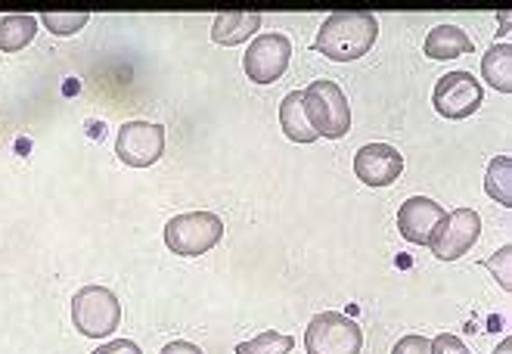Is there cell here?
Wrapping results in <instances>:
<instances>
[{"label":"cell","instance_id":"cell-17","mask_svg":"<svg viewBox=\"0 0 512 354\" xmlns=\"http://www.w3.org/2000/svg\"><path fill=\"white\" fill-rule=\"evenodd\" d=\"M509 171H512V162L509 156H497L491 165H488V174H485V190L494 202H500L503 209L512 205V190H509Z\"/></svg>","mask_w":512,"mask_h":354},{"label":"cell","instance_id":"cell-25","mask_svg":"<svg viewBox=\"0 0 512 354\" xmlns=\"http://www.w3.org/2000/svg\"><path fill=\"white\" fill-rule=\"evenodd\" d=\"M509 348H512V342H509V339H503V342H500V348H497L494 354H509Z\"/></svg>","mask_w":512,"mask_h":354},{"label":"cell","instance_id":"cell-2","mask_svg":"<svg viewBox=\"0 0 512 354\" xmlns=\"http://www.w3.org/2000/svg\"><path fill=\"white\" fill-rule=\"evenodd\" d=\"M301 109H305L308 125L317 137L342 140L351 131V106L345 91L336 81H314L301 91Z\"/></svg>","mask_w":512,"mask_h":354},{"label":"cell","instance_id":"cell-3","mask_svg":"<svg viewBox=\"0 0 512 354\" xmlns=\"http://www.w3.org/2000/svg\"><path fill=\"white\" fill-rule=\"evenodd\" d=\"M72 323L87 339H106L122 323V305H118L115 292L100 283L81 286L72 299Z\"/></svg>","mask_w":512,"mask_h":354},{"label":"cell","instance_id":"cell-10","mask_svg":"<svg viewBox=\"0 0 512 354\" xmlns=\"http://www.w3.org/2000/svg\"><path fill=\"white\" fill-rule=\"evenodd\" d=\"M404 171V156L388 143H367L354 153V174L367 187L395 184Z\"/></svg>","mask_w":512,"mask_h":354},{"label":"cell","instance_id":"cell-14","mask_svg":"<svg viewBox=\"0 0 512 354\" xmlns=\"http://www.w3.org/2000/svg\"><path fill=\"white\" fill-rule=\"evenodd\" d=\"M280 128H283V134L292 143H314V140H320L314 134V128L308 125L305 109H301V94L298 91L286 94L283 103H280Z\"/></svg>","mask_w":512,"mask_h":354},{"label":"cell","instance_id":"cell-6","mask_svg":"<svg viewBox=\"0 0 512 354\" xmlns=\"http://www.w3.org/2000/svg\"><path fill=\"white\" fill-rule=\"evenodd\" d=\"M478 236H481V215L475 209H454L435 227L429 249L438 261H457L478 243Z\"/></svg>","mask_w":512,"mask_h":354},{"label":"cell","instance_id":"cell-18","mask_svg":"<svg viewBox=\"0 0 512 354\" xmlns=\"http://www.w3.org/2000/svg\"><path fill=\"white\" fill-rule=\"evenodd\" d=\"M295 348V339L286 336V333H277V330H267L249 342H239L236 345V354H289Z\"/></svg>","mask_w":512,"mask_h":354},{"label":"cell","instance_id":"cell-12","mask_svg":"<svg viewBox=\"0 0 512 354\" xmlns=\"http://www.w3.org/2000/svg\"><path fill=\"white\" fill-rule=\"evenodd\" d=\"M261 28V13H246V10H230L221 13L212 25V41L221 47H236L246 44Z\"/></svg>","mask_w":512,"mask_h":354},{"label":"cell","instance_id":"cell-1","mask_svg":"<svg viewBox=\"0 0 512 354\" xmlns=\"http://www.w3.org/2000/svg\"><path fill=\"white\" fill-rule=\"evenodd\" d=\"M376 38H379V19L364 10H348L323 19L314 50L323 53L326 59H333V63H351V59L367 56Z\"/></svg>","mask_w":512,"mask_h":354},{"label":"cell","instance_id":"cell-4","mask_svg":"<svg viewBox=\"0 0 512 354\" xmlns=\"http://www.w3.org/2000/svg\"><path fill=\"white\" fill-rule=\"evenodd\" d=\"M224 240V221L215 212H187L165 224V246L180 258H199Z\"/></svg>","mask_w":512,"mask_h":354},{"label":"cell","instance_id":"cell-13","mask_svg":"<svg viewBox=\"0 0 512 354\" xmlns=\"http://www.w3.org/2000/svg\"><path fill=\"white\" fill-rule=\"evenodd\" d=\"M423 50L429 59H435V63H444V59H457L463 53H472V38L457 25H438L429 32Z\"/></svg>","mask_w":512,"mask_h":354},{"label":"cell","instance_id":"cell-7","mask_svg":"<svg viewBox=\"0 0 512 354\" xmlns=\"http://www.w3.org/2000/svg\"><path fill=\"white\" fill-rule=\"evenodd\" d=\"M481 100H485V91L472 72H447L444 78H438L435 91H432V106L438 115L444 118H469L478 112Z\"/></svg>","mask_w":512,"mask_h":354},{"label":"cell","instance_id":"cell-16","mask_svg":"<svg viewBox=\"0 0 512 354\" xmlns=\"http://www.w3.org/2000/svg\"><path fill=\"white\" fill-rule=\"evenodd\" d=\"M481 75L500 94L512 91V47L509 44H494L485 59H481Z\"/></svg>","mask_w":512,"mask_h":354},{"label":"cell","instance_id":"cell-5","mask_svg":"<svg viewBox=\"0 0 512 354\" xmlns=\"http://www.w3.org/2000/svg\"><path fill=\"white\" fill-rule=\"evenodd\" d=\"M364 348V333L357 320L339 311L317 314L305 330V351L308 354H360Z\"/></svg>","mask_w":512,"mask_h":354},{"label":"cell","instance_id":"cell-8","mask_svg":"<svg viewBox=\"0 0 512 354\" xmlns=\"http://www.w3.org/2000/svg\"><path fill=\"white\" fill-rule=\"evenodd\" d=\"M165 153V128L153 122H125L115 137V156L131 168L156 165Z\"/></svg>","mask_w":512,"mask_h":354},{"label":"cell","instance_id":"cell-26","mask_svg":"<svg viewBox=\"0 0 512 354\" xmlns=\"http://www.w3.org/2000/svg\"><path fill=\"white\" fill-rule=\"evenodd\" d=\"M463 354H469V351H463Z\"/></svg>","mask_w":512,"mask_h":354},{"label":"cell","instance_id":"cell-24","mask_svg":"<svg viewBox=\"0 0 512 354\" xmlns=\"http://www.w3.org/2000/svg\"><path fill=\"white\" fill-rule=\"evenodd\" d=\"M162 354H205L199 345H193V342H184V339H180V342H171V345H165L162 348Z\"/></svg>","mask_w":512,"mask_h":354},{"label":"cell","instance_id":"cell-19","mask_svg":"<svg viewBox=\"0 0 512 354\" xmlns=\"http://www.w3.org/2000/svg\"><path fill=\"white\" fill-rule=\"evenodd\" d=\"M41 22L50 28V35L69 38V35L81 32V28L90 22V16H87V13H44Z\"/></svg>","mask_w":512,"mask_h":354},{"label":"cell","instance_id":"cell-20","mask_svg":"<svg viewBox=\"0 0 512 354\" xmlns=\"http://www.w3.org/2000/svg\"><path fill=\"white\" fill-rule=\"evenodd\" d=\"M391 354H432V342L426 336H419V333H410L395 348H391Z\"/></svg>","mask_w":512,"mask_h":354},{"label":"cell","instance_id":"cell-22","mask_svg":"<svg viewBox=\"0 0 512 354\" xmlns=\"http://www.w3.org/2000/svg\"><path fill=\"white\" fill-rule=\"evenodd\" d=\"M463 351H466L463 339L450 336V333H441L438 339H432V354H463Z\"/></svg>","mask_w":512,"mask_h":354},{"label":"cell","instance_id":"cell-11","mask_svg":"<svg viewBox=\"0 0 512 354\" xmlns=\"http://www.w3.org/2000/svg\"><path fill=\"white\" fill-rule=\"evenodd\" d=\"M447 212L435 199H426V196H410L401 209H398V230L407 243L413 246H429L435 227L441 224Z\"/></svg>","mask_w":512,"mask_h":354},{"label":"cell","instance_id":"cell-23","mask_svg":"<svg viewBox=\"0 0 512 354\" xmlns=\"http://www.w3.org/2000/svg\"><path fill=\"white\" fill-rule=\"evenodd\" d=\"M90 354H143V351H140V345L131 342V339H112V342L100 345L97 351H90Z\"/></svg>","mask_w":512,"mask_h":354},{"label":"cell","instance_id":"cell-21","mask_svg":"<svg viewBox=\"0 0 512 354\" xmlns=\"http://www.w3.org/2000/svg\"><path fill=\"white\" fill-rule=\"evenodd\" d=\"M509 255H512V249L503 246L500 255H494V258L485 261V268H491L494 274L500 271V286H503V292H509Z\"/></svg>","mask_w":512,"mask_h":354},{"label":"cell","instance_id":"cell-15","mask_svg":"<svg viewBox=\"0 0 512 354\" xmlns=\"http://www.w3.org/2000/svg\"><path fill=\"white\" fill-rule=\"evenodd\" d=\"M35 35H38V19L35 16H28V13L4 16V22H0V50L19 53V50H25L28 44L35 41Z\"/></svg>","mask_w":512,"mask_h":354},{"label":"cell","instance_id":"cell-9","mask_svg":"<svg viewBox=\"0 0 512 354\" xmlns=\"http://www.w3.org/2000/svg\"><path fill=\"white\" fill-rule=\"evenodd\" d=\"M289 59H292V41L286 35L277 32L258 35L243 56V69L255 84H274L289 69Z\"/></svg>","mask_w":512,"mask_h":354}]
</instances>
